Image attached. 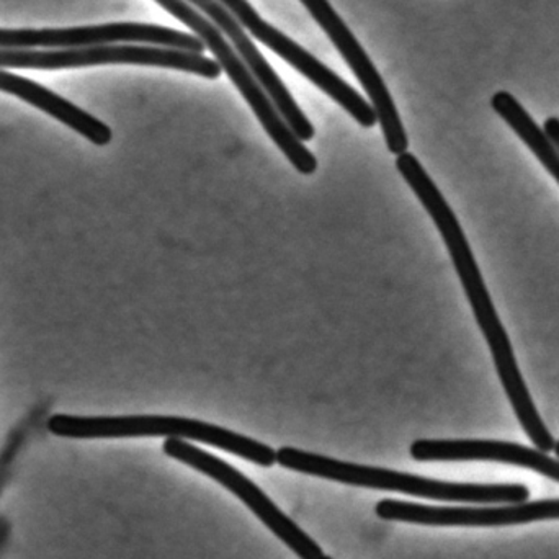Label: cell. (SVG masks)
Here are the masks:
<instances>
[{
  "mask_svg": "<svg viewBox=\"0 0 559 559\" xmlns=\"http://www.w3.org/2000/svg\"><path fill=\"white\" fill-rule=\"evenodd\" d=\"M163 450L170 459L179 460V462L192 466L197 472L210 476L219 485L225 486L236 498L241 499L261 519L262 524L274 532L275 537H278L289 550L295 551L296 557L321 559L324 555L322 548L309 535H306V532H302L288 515L283 514L258 485H254L248 476L242 475L225 460L218 459L205 450H200L199 447L182 439H167Z\"/></svg>",
  "mask_w": 559,
  "mask_h": 559,
  "instance_id": "6",
  "label": "cell"
},
{
  "mask_svg": "<svg viewBox=\"0 0 559 559\" xmlns=\"http://www.w3.org/2000/svg\"><path fill=\"white\" fill-rule=\"evenodd\" d=\"M48 430L66 439H130V437H167L195 440L241 456L255 465L271 468L277 463V452L251 437L233 432L215 424L174 416L82 417L55 414Z\"/></svg>",
  "mask_w": 559,
  "mask_h": 559,
  "instance_id": "3",
  "label": "cell"
},
{
  "mask_svg": "<svg viewBox=\"0 0 559 559\" xmlns=\"http://www.w3.org/2000/svg\"><path fill=\"white\" fill-rule=\"evenodd\" d=\"M115 43H146L160 48L202 55L205 45L199 36L147 25V23H108V25L81 26V28L2 29L0 49H66L84 46L115 45Z\"/></svg>",
  "mask_w": 559,
  "mask_h": 559,
  "instance_id": "7",
  "label": "cell"
},
{
  "mask_svg": "<svg viewBox=\"0 0 559 559\" xmlns=\"http://www.w3.org/2000/svg\"><path fill=\"white\" fill-rule=\"evenodd\" d=\"M277 463L283 468L344 485L380 491L403 492L417 498L436 499L447 502H469V504H521L531 496L524 485H462V483L437 481L423 476L374 466L341 462L318 453L283 447L277 452Z\"/></svg>",
  "mask_w": 559,
  "mask_h": 559,
  "instance_id": "2",
  "label": "cell"
},
{
  "mask_svg": "<svg viewBox=\"0 0 559 559\" xmlns=\"http://www.w3.org/2000/svg\"><path fill=\"white\" fill-rule=\"evenodd\" d=\"M219 2L235 15L242 28H248L255 39L264 43L299 74L311 81L316 87L334 98L361 127L373 128L378 123L373 107L354 87L338 78L328 66L322 64L311 52L288 38L285 33L265 22L248 0H219Z\"/></svg>",
  "mask_w": 559,
  "mask_h": 559,
  "instance_id": "8",
  "label": "cell"
},
{
  "mask_svg": "<svg viewBox=\"0 0 559 559\" xmlns=\"http://www.w3.org/2000/svg\"><path fill=\"white\" fill-rule=\"evenodd\" d=\"M0 91L15 95L20 100L45 111L49 117L56 118L66 127L78 131L81 136H84L91 143L97 144V146H107L114 138L110 127H107L104 121L92 117L91 114L82 110L78 105L71 104V102L59 97L55 92L29 81V79L20 78V75L10 74V72L0 69Z\"/></svg>",
  "mask_w": 559,
  "mask_h": 559,
  "instance_id": "13",
  "label": "cell"
},
{
  "mask_svg": "<svg viewBox=\"0 0 559 559\" xmlns=\"http://www.w3.org/2000/svg\"><path fill=\"white\" fill-rule=\"evenodd\" d=\"M555 453H557V456H559V442L555 443Z\"/></svg>",
  "mask_w": 559,
  "mask_h": 559,
  "instance_id": "16",
  "label": "cell"
},
{
  "mask_svg": "<svg viewBox=\"0 0 559 559\" xmlns=\"http://www.w3.org/2000/svg\"><path fill=\"white\" fill-rule=\"evenodd\" d=\"M544 131L545 134H547V136L550 138L551 143H554L555 146H557V150L559 151V118H548V120L545 121Z\"/></svg>",
  "mask_w": 559,
  "mask_h": 559,
  "instance_id": "15",
  "label": "cell"
},
{
  "mask_svg": "<svg viewBox=\"0 0 559 559\" xmlns=\"http://www.w3.org/2000/svg\"><path fill=\"white\" fill-rule=\"evenodd\" d=\"M102 64H140L192 72L206 79H218L222 66L199 52L160 46L95 45L84 48L49 49H0V68L56 69L87 68Z\"/></svg>",
  "mask_w": 559,
  "mask_h": 559,
  "instance_id": "5",
  "label": "cell"
},
{
  "mask_svg": "<svg viewBox=\"0 0 559 559\" xmlns=\"http://www.w3.org/2000/svg\"><path fill=\"white\" fill-rule=\"evenodd\" d=\"M383 521L439 527H502L559 519V499L521 502L502 508H433L414 502L383 499L374 508Z\"/></svg>",
  "mask_w": 559,
  "mask_h": 559,
  "instance_id": "10",
  "label": "cell"
},
{
  "mask_svg": "<svg viewBox=\"0 0 559 559\" xmlns=\"http://www.w3.org/2000/svg\"><path fill=\"white\" fill-rule=\"evenodd\" d=\"M396 167L442 235L443 242H445L450 258L455 265L456 274L465 289L466 298L475 312L476 321L491 348L496 371H498L499 380L514 407L519 423L522 424L528 439L535 443L538 450L545 453L551 452L557 442L538 414L531 391L522 378L508 332L499 319L495 302L489 296L481 271L476 264L475 255H473L455 213L450 209L445 197L442 195L439 187L430 179L429 174L414 154H400Z\"/></svg>",
  "mask_w": 559,
  "mask_h": 559,
  "instance_id": "1",
  "label": "cell"
},
{
  "mask_svg": "<svg viewBox=\"0 0 559 559\" xmlns=\"http://www.w3.org/2000/svg\"><path fill=\"white\" fill-rule=\"evenodd\" d=\"M491 107L515 131V134L527 144L528 150L537 156V159L544 164L545 169L559 183V151L551 143L550 138L545 134V131L535 123L528 111L522 107L521 102L509 92L501 91L492 95Z\"/></svg>",
  "mask_w": 559,
  "mask_h": 559,
  "instance_id": "14",
  "label": "cell"
},
{
  "mask_svg": "<svg viewBox=\"0 0 559 559\" xmlns=\"http://www.w3.org/2000/svg\"><path fill=\"white\" fill-rule=\"evenodd\" d=\"M187 2L202 12L210 22L215 23L222 29L223 35L228 36V41L231 43L236 52L241 56L242 61L258 79L262 88L267 92L272 104L275 105L278 114L282 115L283 120L288 124L289 130L296 134V138L302 143L311 141L314 138V127H312L311 121L302 114L301 108L298 107L274 68L269 64L267 59L255 48L252 39L246 35L245 28L235 19V15L219 0H187Z\"/></svg>",
  "mask_w": 559,
  "mask_h": 559,
  "instance_id": "11",
  "label": "cell"
},
{
  "mask_svg": "<svg viewBox=\"0 0 559 559\" xmlns=\"http://www.w3.org/2000/svg\"><path fill=\"white\" fill-rule=\"evenodd\" d=\"M154 2L159 3L166 12L176 16L183 25L189 26L202 39L203 45L215 55L216 62L222 66L223 71H226L233 84L238 87L242 97L251 105L264 130L277 144L278 150L285 154L286 159L293 164V167L302 176L314 174L318 169V160H316L314 154L306 150L302 141H299L296 134L289 130L288 124L285 123L275 105L272 104L267 92L262 88L258 79L249 71L248 66L233 48L231 43L225 38L222 29L215 23L210 22L195 7L190 5L187 0H154Z\"/></svg>",
  "mask_w": 559,
  "mask_h": 559,
  "instance_id": "4",
  "label": "cell"
},
{
  "mask_svg": "<svg viewBox=\"0 0 559 559\" xmlns=\"http://www.w3.org/2000/svg\"><path fill=\"white\" fill-rule=\"evenodd\" d=\"M411 456L417 462H498L534 469L559 483V462L542 450L498 440H416Z\"/></svg>",
  "mask_w": 559,
  "mask_h": 559,
  "instance_id": "12",
  "label": "cell"
},
{
  "mask_svg": "<svg viewBox=\"0 0 559 559\" xmlns=\"http://www.w3.org/2000/svg\"><path fill=\"white\" fill-rule=\"evenodd\" d=\"M301 3L334 43L335 48L341 52L342 58L370 97L371 107L377 114L378 123L381 124L390 153L396 154V156L407 153L409 140H407L406 130H404L403 121L397 114L396 104H394L380 72L371 62L370 56L361 48L352 29L345 25L344 20L335 12L329 0H301Z\"/></svg>",
  "mask_w": 559,
  "mask_h": 559,
  "instance_id": "9",
  "label": "cell"
},
{
  "mask_svg": "<svg viewBox=\"0 0 559 559\" xmlns=\"http://www.w3.org/2000/svg\"><path fill=\"white\" fill-rule=\"evenodd\" d=\"M321 559H332V558L328 557V555H322Z\"/></svg>",
  "mask_w": 559,
  "mask_h": 559,
  "instance_id": "17",
  "label": "cell"
}]
</instances>
